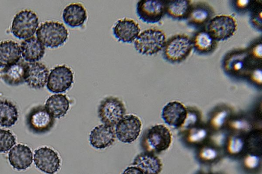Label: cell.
Wrapping results in <instances>:
<instances>
[{"label": "cell", "mask_w": 262, "mask_h": 174, "mask_svg": "<svg viewBox=\"0 0 262 174\" xmlns=\"http://www.w3.org/2000/svg\"><path fill=\"white\" fill-rule=\"evenodd\" d=\"M171 142V135L164 125H157L147 129L143 133L140 145L145 152L159 153L167 150Z\"/></svg>", "instance_id": "1"}, {"label": "cell", "mask_w": 262, "mask_h": 174, "mask_svg": "<svg viewBox=\"0 0 262 174\" xmlns=\"http://www.w3.org/2000/svg\"><path fill=\"white\" fill-rule=\"evenodd\" d=\"M37 39L47 47L56 48L62 45L67 40L68 32L62 23L46 21L37 30Z\"/></svg>", "instance_id": "2"}, {"label": "cell", "mask_w": 262, "mask_h": 174, "mask_svg": "<svg viewBox=\"0 0 262 174\" xmlns=\"http://www.w3.org/2000/svg\"><path fill=\"white\" fill-rule=\"evenodd\" d=\"M165 34L157 29H148L142 32L134 42L136 51L142 55H152L159 52L165 44Z\"/></svg>", "instance_id": "3"}, {"label": "cell", "mask_w": 262, "mask_h": 174, "mask_svg": "<svg viewBox=\"0 0 262 174\" xmlns=\"http://www.w3.org/2000/svg\"><path fill=\"white\" fill-rule=\"evenodd\" d=\"M126 109L118 97L108 96L103 98L98 106V115L101 121L111 127L116 125L124 117Z\"/></svg>", "instance_id": "4"}, {"label": "cell", "mask_w": 262, "mask_h": 174, "mask_svg": "<svg viewBox=\"0 0 262 174\" xmlns=\"http://www.w3.org/2000/svg\"><path fill=\"white\" fill-rule=\"evenodd\" d=\"M192 47V41L187 36L178 35L165 43L163 56L171 63H179L188 57Z\"/></svg>", "instance_id": "5"}, {"label": "cell", "mask_w": 262, "mask_h": 174, "mask_svg": "<svg viewBox=\"0 0 262 174\" xmlns=\"http://www.w3.org/2000/svg\"><path fill=\"white\" fill-rule=\"evenodd\" d=\"M38 26L37 15L32 11L22 10L15 16L12 23L11 33L19 39L32 36Z\"/></svg>", "instance_id": "6"}, {"label": "cell", "mask_w": 262, "mask_h": 174, "mask_svg": "<svg viewBox=\"0 0 262 174\" xmlns=\"http://www.w3.org/2000/svg\"><path fill=\"white\" fill-rule=\"evenodd\" d=\"M26 123L29 130L34 134H42L49 132L55 123V118L45 107L39 106L32 108L27 115Z\"/></svg>", "instance_id": "7"}, {"label": "cell", "mask_w": 262, "mask_h": 174, "mask_svg": "<svg viewBox=\"0 0 262 174\" xmlns=\"http://www.w3.org/2000/svg\"><path fill=\"white\" fill-rule=\"evenodd\" d=\"M236 26L235 19L230 16H216L210 20L207 32L214 40L223 41L233 35Z\"/></svg>", "instance_id": "8"}, {"label": "cell", "mask_w": 262, "mask_h": 174, "mask_svg": "<svg viewBox=\"0 0 262 174\" xmlns=\"http://www.w3.org/2000/svg\"><path fill=\"white\" fill-rule=\"evenodd\" d=\"M73 83V73L66 65L54 67L48 76L47 88L53 93H62L69 89Z\"/></svg>", "instance_id": "9"}, {"label": "cell", "mask_w": 262, "mask_h": 174, "mask_svg": "<svg viewBox=\"0 0 262 174\" xmlns=\"http://www.w3.org/2000/svg\"><path fill=\"white\" fill-rule=\"evenodd\" d=\"M141 126V122L137 116L132 114L126 115L116 125V136L123 143H132L138 137Z\"/></svg>", "instance_id": "10"}, {"label": "cell", "mask_w": 262, "mask_h": 174, "mask_svg": "<svg viewBox=\"0 0 262 174\" xmlns=\"http://www.w3.org/2000/svg\"><path fill=\"white\" fill-rule=\"evenodd\" d=\"M165 4L163 1L140 0L137 4V14L145 23H157L165 13Z\"/></svg>", "instance_id": "11"}, {"label": "cell", "mask_w": 262, "mask_h": 174, "mask_svg": "<svg viewBox=\"0 0 262 174\" xmlns=\"http://www.w3.org/2000/svg\"><path fill=\"white\" fill-rule=\"evenodd\" d=\"M34 162L38 169L47 174H54L60 166V160L57 153L47 146L35 151Z\"/></svg>", "instance_id": "12"}, {"label": "cell", "mask_w": 262, "mask_h": 174, "mask_svg": "<svg viewBox=\"0 0 262 174\" xmlns=\"http://www.w3.org/2000/svg\"><path fill=\"white\" fill-rule=\"evenodd\" d=\"M48 74V69L42 63H27L25 82L32 88L40 89L47 82Z\"/></svg>", "instance_id": "13"}, {"label": "cell", "mask_w": 262, "mask_h": 174, "mask_svg": "<svg viewBox=\"0 0 262 174\" xmlns=\"http://www.w3.org/2000/svg\"><path fill=\"white\" fill-rule=\"evenodd\" d=\"M115 138V131L113 127L104 124L95 127L89 135L90 144L96 149H104L111 146Z\"/></svg>", "instance_id": "14"}, {"label": "cell", "mask_w": 262, "mask_h": 174, "mask_svg": "<svg viewBox=\"0 0 262 174\" xmlns=\"http://www.w3.org/2000/svg\"><path fill=\"white\" fill-rule=\"evenodd\" d=\"M187 114V109L181 103L173 101L167 103L162 111V118L170 126L181 128Z\"/></svg>", "instance_id": "15"}, {"label": "cell", "mask_w": 262, "mask_h": 174, "mask_svg": "<svg viewBox=\"0 0 262 174\" xmlns=\"http://www.w3.org/2000/svg\"><path fill=\"white\" fill-rule=\"evenodd\" d=\"M8 160L13 168L17 170H25L33 162V153L28 146L18 144L9 151Z\"/></svg>", "instance_id": "16"}, {"label": "cell", "mask_w": 262, "mask_h": 174, "mask_svg": "<svg viewBox=\"0 0 262 174\" xmlns=\"http://www.w3.org/2000/svg\"><path fill=\"white\" fill-rule=\"evenodd\" d=\"M140 31L138 24L127 18L119 20L113 29V34L118 41L128 43L137 38Z\"/></svg>", "instance_id": "17"}, {"label": "cell", "mask_w": 262, "mask_h": 174, "mask_svg": "<svg viewBox=\"0 0 262 174\" xmlns=\"http://www.w3.org/2000/svg\"><path fill=\"white\" fill-rule=\"evenodd\" d=\"M27 63L23 60L8 66L1 70V76L4 82L10 86H18L25 82Z\"/></svg>", "instance_id": "18"}, {"label": "cell", "mask_w": 262, "mask_h": 174, "mask_svg": "<svg viewBox=\"0 0 262 174\" xmlns=\"http://www.w3.org/2000/svg\"><path fill=\"white\" fill-rule=\"evenodd\" d=\"M132 165L140 169L144 174H159L162 167L160 160L156 156L147 152L137 155Z\"/></svg>", "instance_id": "19"}, {"label": "cell", "mask_w": 262, "mask_h": 174, "mask_svg": "<svg viewBox=\"0 0 262 174\" xmlns=\"http://www.w3.org/2000/svg\"><path fill=\"white\" fill-rule=\"evenodd\" d=\"M21 54L28 62H36L40 60L45 54V47L35 37L27 39L21 43Z\"/></svg>", "instance_id": "20"}, {"label": "cell", "mask_w": 262, "mask_h": 174, "mask_svg": "<svg viewBox=\"0 0 262 174\" xmlns=\"http://www.w3.org/2000/svg\"><path fill=\"white\" fill-rule=\"evenodd\" d=\"M62 18L71 28L81 27L87 18L86 10L80 4H71L64 9Z\"/></svg>", "instance_id": "21"}, {"label": "cell", "mask_w": 262, "mask_h": 174, "mask_svg": "<svg viewBox=\"0 0 262 174\" xmlns=\"http://www.w3.org/2000/svg\"><path fill=\"white\" fill-rule=\"evenodd\" d=\"M21 58L18 44L12 40L0 42V67L5 68L17 62Z\"/></svg>", "instance_id": "22"}, {"label": "cell", "mask_w": 262, "mask_h": 174, "mask_svg": "<svg viewBox=\"0 0 262 174\" xmlns=\"http://www.w3.org/2000/svg\"><path fill=\"white\" fill-rule=\"evenodd\" d=\"M70 102L66 95L54 94L50 96L45 104V108L54 118L64 116L69 110Z\"/></svg>", "instance_id": "23"}, {"label": "cell", "mask_w": 262, "mask_h": 174, "mask_svg": "<svg viewBox=\"0 0 262 174\" xmlns=\"http://www.w3.org/2000/svg\"><path fill=\"white\" fill-rule=\"evenodd\" d=\"M18 110L11 102L4 100L0 101V126L11 127L17 121Z\"/></svg>", "instance_id": "24"}, {"label": "cell", "mask_w": 262, "mask_h": 174, "mask_svg": "<svg viewBox=\"0 0 262 174\" xmlns=\"http://www.w3.org/2000/svg\"><path fill=\"white\" fill-rule=\"evenodd\" d=\"M191 6L189 1L186 0L170 1L165 3V13L175 19L187 18Z\"/></svg>", "instance_id": "25"}, {"label": "cell", "mask_w": 262, "mask_h": 174, "mask_svg": "<svg viewBox=\"0 0 262 174\" xmlns=\"http://www.w3.org/2000/svg\"><path fill=\"white\" fill-rule=\"evenodd\" d=\"M212 12L208 6L201 4L192 8L187 17L188 23L192 26L201 27L211 17Z\"/></svg>", "instance_id": "26"}, {"label": "cell", "mask_w": 262, "mask_h": 174, "mask_svg": "<svg viewBox=\"0 0 262 174\" xmlns=\"http://www.w3.org/2000/svg\"><path fill=\"white\" fill-rule=\"evenodd\" d=\"M225 68L229 72L234 74H241L247 67V56L244 53L231 55L225 60Z\"/></svg>", "instance_id": "27"}, {"label": "cell", "mask_w": 262, "mask_h": 174, "mask_svg": "<svg viewBox=\"0 0 262 174\" xmlns=\"http://www.w3.org/2000/svg\"><path fill=\"white\" fill-rule=\"evenodd\" d=\"M192 42L195 51L201 54H205L212 50L214 40L207 31H203L194 36Z\"/></svg>", "instance_id": "28"}, {"label": "cell", "mask_w": 262, "mask_h": 174, "mask_svg": "<svg viewBox=\"0 0 262 174\" xmlns=\"http://www.w3.org/2000/svg\"><path fill=\"white\" fill-rule=\"evenodd\" d=\"M246 146V140L239 136H231L228 140L227 150L232 156L241 154L244 150Z\"/></svg>", "instance_id": "29"}, {"label": "cell", "mask_w": 262, "mask_h": 174, "mask_svg": "<svg viewBox=\"0 0 262 174\" xmlns=\"http://www.w3.org/2000/svg\"><path fill=\"white\" fill-rule=\"evenodd\" d=\"M208 136V131L204 128H192L186 135L187 141L191 144H198L203 142Z\"/></svg>", "instance_id": "30"}, {"label": "cell", "mask_w": 262, "mask_h": 174, "mask_svg": "<svg viewBox=\"0 0 262 174\" xmlns=\"http://www.w3.org/2000/svg\"><path fill=\"white\" fill-rule=\"evenodd\" d=\"M230 114V111L227 109H219L215 112L210 121L212 128L215 130H220L227 122Z\"/></svg>", "instance_id": "31"}, {"label": "cell", "mask_w": 262, "mask_h": 174, "mask_svg": "<svg viewBox=\"0 0 262 174\" xmlns=\"http://www.w3.org/2000/svg\"><path fill=\"white\" fill-rule=\"evenodd\" d=\"M228 123L231 129L238 132H250L253 127L250 121L243 117L232 118L229 121Z\"/></svg>", "instance_id": "32"}, {"label": "cell", "mask_w": 262, "mask_h": 174, "mask_svg": "<svg viewBox=\"0 0 262 174\" xmlns=\"http://www.w3.org/2000/svg\"><path fill=\"white\" fill-rule=\"evenodd\" d=\"M15 143V137L9 130L0 129V153L8 151Z\"/></svg>", "instance_id": "33"}, {"label": "cell", "mask_w": 262, "mask_h": 174, "mask_svg": "<svg viewBox=\"0 0 262 174\" xmlns=\"http://www.w3.org/2000/svg\"><path fill=\"white\" fill-rule=\"evenodd\" d=\"M217 150L212 146L205 145L199 151V158L205 162H211L215 160L218 157Z\"/></svg>", "instance_id": "34"}, {"label": "cell", "mask_w": 262, "mask_h": 174, "mask_svg": "<svg viewBox=\"0 0 262 174\" xmlns=\"http://www.w3.org/2000/svg\"><path fill=\"white\" fill-rule=\"evenodd\" d=\"M261 159L257 154L250 153L247 154L243 160L244 167L250 170L257 169L260 165Z\"/></svg>", "instance_id": "35"}, {"label": "cell", "mask_w": 262, "mask_h": 174, "mask_svg": "<svg viewBox=\"0 0 262 174\" xmlns=\"http://www.w3.org/2000/svg\"><path fill=\"white\" fill-rule=\"evenodd\" d=\"M199 120V114L194 111L188 110L186 119L181 126L182 128H192Z\"/></svg>", "instance_id": "36"}, {"label": "cell", "mask_w": 262, "mask_h": 174, "mask_svg": "<svg viewBox=\"0 0 262 174\" xmlns=\"http://www.w3.org/2000/svg\"><path fill=\"white\" fill-rule=\"evenodd\" d=\"M261 11H260L259 13L255 12L253 14L251 17V21L253 26L255 28L261 30Z\"/></svg>", "instance_id": "37"}, {"label": "cell", "mask_w": 262, "mask_h": 174, "mask_svg": "<svg viewBox=\"0 0 262 174\" xmlns=\"http://www.w3.org/2000/svg\"><path fill=\"white\" fill-rule=\"evenodd\" d=\"M251 78L253 81L258 84H261V71L260 69H256L253 71Z\"/></svg>", "instance_id": "38"}, {"label": "cell", "mask_w": 262, "mask_h": 174, "mask_svg": "<svg viewBox=\"0 0 262 174\" xmlns=\"http://www.w3.org/2000/svg\"><path fill=\"white\" fill-rule=\"evenodd\" d=\"M122 174H144L142 171L136 166H129L125 168Z\"/></svg>", "instance_id": "39"}, {"label": "cell", "mask_w": 262, "mask_h": 174, "mask_svg": "<svg viewBox=\"0 0 262 174\" xmlns=\"http://www.w3.org/2000/svg\"><path fill=\"white\" fill-rule=\"evenodd\" d=\"M252 56L254 58L261 59V43L256 45L253 49Z\"/></svg>", "instance_id": "40"}, {"label": "cell", "mask_w": 262, "mask_h": 174, "mask_svg": "<svg viewBox=\"0 0 262 174\" xmlns=\"http://www.w3.org/2000/svg\"><path fill=\"white\" fill-rule=\"evenodd\" d=\"M236 7L244 9L248 6L249 1H236Z\"/></svg>", "instance_id": "41"}]
</instances>
